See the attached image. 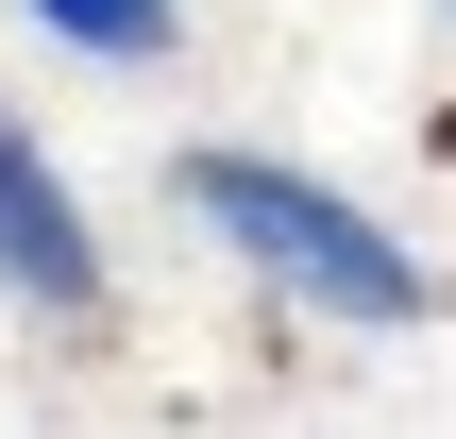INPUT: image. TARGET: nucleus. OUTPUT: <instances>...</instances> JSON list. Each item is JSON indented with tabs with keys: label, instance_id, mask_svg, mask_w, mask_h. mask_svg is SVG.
I'll list each match as a JSON object with an SVG mask.
<instances>
[{
	"label": "nucleus",
	"instance_id": "3",
	"mask_svg": "<svg viewBox=\"0 0 456 439\" xmlns=\"http://www.w3.org/2000/svg\"><path fill=\"white\" fill-rule=\"evenodd\" d=\"M68 68H169L186 51V0H17Z\"/></svg>",
	"mask_w": 456,
	"mask_h": 439
},
{
	"label": "nucleus",
	"instance_id": "1",
	"mask_svg": "<svg viewBox=\"0 0 456 439\" xmlns=\"http://www.w3.org/2000/svg\"><path fill=\"white\" fill-rule=\"evenodd\" d=\"M169 203L220 237V271H254L271 305H305V321H338V338H406V321H440L423 237H406V220H372V203H355L338 169H305V152L186 135V152H169Z\"/></svg>",
	"mask_w": 456,
	"mask_h": 439
},
{
	"label": "nucleus",
	"instance_id": "2",
	"mask_svg": "<svg viewBox=\"0 0 456 439\" xmlns=\"http://www.w3.org/2000/svg\"><path fill=\"white\" fill-rule=\"evenodd\" d=\"M0 288L34 305V321H102V220H85V186H68V152L0 102Z\"/></svg>",
	"mask_w": 456,
	"mask_h": 439
},
{
	"label": "nucleus",
	"instance_id": "4",
	"mask_svg": "<svg viewBox=\"0 0 456 439\" xmlns=\"http://www.w3.org/2000/svg\"><path fill=\"white\" fill-rule=\"evenodd\" d=\"M440 17H456V0H440Z\"/></svg>",
	"mask_w": 456,
	"mask_h": 439
}]
</instances>
